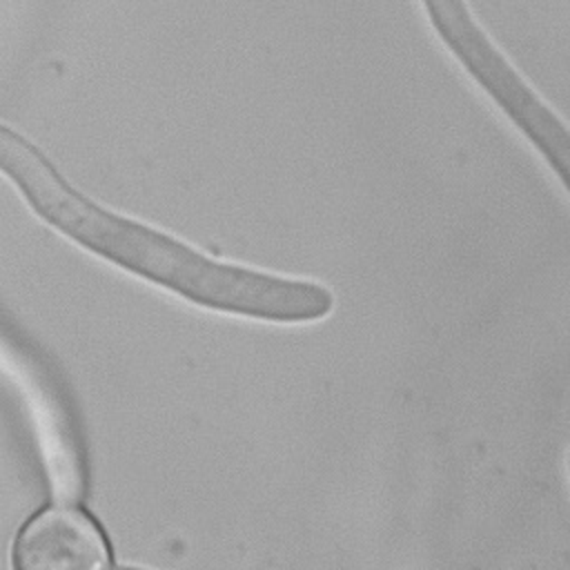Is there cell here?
I'll use <instances>...</instances> for the list:
<instances>
[{
	"mask_svg": "<svg viewBox=\"0 0 570 570\" xmlns=\"http://www.w3.org/2000/svg\"><path fill=\"white\" fill-rule=\"evenodd\" d=\"M53 225L94 252L136 269L180 296L236 316L269 323H314L334 307L327 287L212 261L158 232L122 220L71 194Z\"/></svg>",
	"mask_w": 570,
	"mask_h": 570,
	"instance_id": "1",
	"label": "cell"
},
{
	"mask_svg": "<svg viewBox=\"0 0 570 570\" xmlns=\"http://www.w3.org/2000/svg\"><path fill=\"white\" fill-rule=\"evenodd\" d=\"M13 570H111L107 534L76 505H49L18 532Z\"/></svg>",
	"mask_w": 570,
	"mask_h": 570,
	"instance_id": "2",
	"label": "cell"
},
{
	"mask_svg": "<svg viewBox=\"0 0 570 570\" xmlns=\"http://www.w3.org/2000/svg\"><path fill=\"white\" fill-rule=\"evenodd\" d=\"M568 474H570V452H568Z\"/></svg>",
	"mask_w": 570,
	"mask_h": 570,
	"instance_id": "3",
	"label": "cell"
}]
</instances>
